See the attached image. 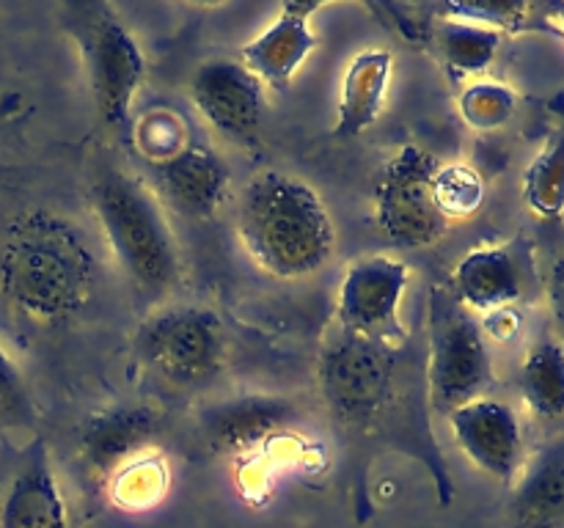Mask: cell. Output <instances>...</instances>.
Instances as JSON below:
<instances>
[{"label": "cell", "mask_w": 564, "mask_h": 528, "mask_svg": "<svg viewBox=\"0 0 564 528\" xmlns=\"http://www.w3.org/2000/svg\"><path fill=\"white\" fill-rule=\"evenodd\" d=\"M97 258L69 218L28 209L0 231V297L20 317L64 324L88 306Z\"/></svg>", "instance_id": "1"}, {"label": "cell", "mask_w": 564, "mask_h": 528, "mask_svg": "<svg viewBox=\"0 0 564 528\" xmlns=\"http://www.w3.org/2000/svg\"><path fill=\"white\" fill-rule=\"evenodd\" d=\"M237 234L248 256L275 278H306L334 258L336 229L308 182L264 170L237 198Z\"/></svg>", "instance_id": "2"}, {"label": "cell", "mask_w": 564, "mask_h": 528, "mask_svg": "<svg viewBox=\"0 0 564 528\" xmlns=\"http://www.w3.org/2000/svg\"><path fill=\"white\" fill-rule=\"evenodd\" d=\"M91 209L132 284L160 295L180 278V251L154 193L124 170L105 168L91 185Z\"/></svg>", "instance_id": "3"}, {"label": "cell", "mask_w": 564, "mask_h": 528, "mask_svg": "<svg viewBox=\"0 0 564 528\" xmlns=\"http://www.w3.org/2000/svg\"><path fill=\"white\" fill-rule=\"evenodd\" d=\"M143 366L174 388H202L226 363V333L213 311L171 306L149 317L135 336Z\"/></svg>", "instance_id": "4"}, {"label": "cell", "mask_w": 564, "mask_h": 528, "mask_svg": "<svg viewBox=\"0 0 564 528\" xmlns=\"http://www.w3.org/2000/svg\"><path fill=\"white\" fill-rule=\"evenodd\" d=\"M66 28L80 44L99 119L105 124H121L147 72L141 47L102 3L75 6L66 16Z\"/></svg>", "instance_id": "5"}, {"label": "cell", "mask_w": 564, "mask_h": 528, "mask_svg": "<svg viewBox=\"0 0 564 528\" xmlns=\"http://www.w3.org/2000/svg\"><path fill=\"white\" fill-rule=\"evenodd\" d=\"M438 165L427 148L408 143L380 170L375 185V223L391 245L427 248L444 237L449 223L433 198Z\"/></svg>", "instance_id": "6"}, {"label": "cell", "mask_w": 564, "mask_h": 528, "mask_svg": "<svg viewBox=\"0 0 564 528\" xmlns=\"http://www.w3.org/2000/svg\"><path fill=\"white\" fill-rule=\"evenodd\" d=\"M317 377L330 413L345 424H364L378 416L394 388L389 350L347 330H339L323 346Z\"/></svg>", "instance_id": "7"}, {"label": "cell", "mask_w": 564, "mask_h": 528, "mask_svg": "<svg viewBox=\"0 0 564 528\" xmlns=\"http://www.w3.org/2000/svg\"><path fill=\"white\" fill-rule=\"evenodd\" d=\"M411 267L394 256H364L350 264L339 284L336 317L341 330L380 346H397L405 341V324L400 319Z\"/></svg>", "instance_id": "8"}, {"label": "cell", "mask_w": 564, "mask_h": 528, "mask_svg": "<svg viewBox=\"0 0 564 528\" xmlns=\"http://www.w3.org/2000/svg\"><path fill=\"white\" fill-rule=\"evenodd\" d=\"M494 383V358L477 319L466 308L441 311L430 341V391L441 407L479 399Z\"/></svg>", "instance_id": "9"}, {"label": "cell", "mask_w": 564, "mask_h": 528, "mask_svg": "<svg viewBox=\"0 0 564 528\" xmlns=\"http://www.w3.org/2000/svg\"><path fill=\"white\" fill-rule=\"evenodd\" d=\"M191 99L207 124L235 143H251L262 127L264 82L237 61L218 58L198 66Z\"/></svg>", "instance_id": "10"}, {"label": "cell", "mask_w": 564, "mask_h": 528, "mask_svg": "<svg viewBox=\"0 0 564 528\" xmlns=\"http://www.w3.org/2000/svg\"><path fill=\"white\" fill-rule=\"evenodd\" d=\"M449 429L474 468L499 482H516L523 468V432L507 402L479 396L449 410Z\"/></svg>", "instance_id": "11"}, {"label": "cell", "mask_w": 564, "mask_h": 528, "mask_svg": "<svg viewBox=\"0 0 564 528\" xmlns=\"http://www.w3.org/2000/svg\"><path fill=\"white\" fill-rule=\"evenodd\" d=\"M152 193L187 220H209L229 196V168L204 143L187 141L171 157L154 160Z\"/></svg>", "instance_id": "12"}, {"label": "cell", "mask_w": 564, "mask_h": 528, "mask_svg": "<svg viewBox=\"0 0 564 528\" xmlns=\"http://www.w3.org/2000/svg\"><path fill=\"white\" fill-rule=\"evenodd\" d=\"M323 9L317 0H290L284 3L273 25L240 50V64L270 88H290L308 55L317 47L312 16Z\"/></svg>", "instance_id": "13"}, {"label": "cell", "mask_w": 564, "mask_h": 528, "mask_svg": "<svg viewBox=\"0 0 564 528\" xmlns=\"http://www.w3.org/2000/svg\"><path fill=\"white\" fill-rule=\"evenodd\" d=\"M452 286L460 306L485 317L499 308L516 306L527 289V278L521 258L510 245H485L474 248L457 262Z\"/></svg>", "instance_id": "14"}, {"label": "cell", "mask_w": 564, "mask_h": 528, "mask_svg": "<svg viewBox=\"0 0 564 528\" xmlns=\"http://www.w3.org/2000/svg\"><path fill=\"white\" fill-rule=\"evenodd\" d=\"M160 427L163 416L147 405H119L97 413L83 427V460L99 473L119 471L158 438Z\"/></svg>", "instance_id": "15"}, {"label": "cell", "mask_w": 564, "mask_h": 528, "mask_svg": "<svg viewBox=\"0 0 564 528\" xmlns=\"http://www.w3.org/2000/svg\"><path fill=\"white\" fill-rule=\"evenodd\" d=\"M0 528H69V512L42 446L28 454L0 501Z\"/></svg>", "instance_id": "16"}, {"label": "cell", "mask_w": 564, "mask_h": 528, "mask_svg": "<svg viewBox=\"0 0 564 528\" xmlns=\"http://www.w3.org/2000/svg\"><path fill=\"white\" fill-rule=\"evenodd\" d=\"M510 498L512 528H564V438L551 440L521 468Z\"/></svg>", "instance_id": "17"}, {"label": "cell", "mask_w": 564, "mask_h": 528, "mask_svg": "<svg viewBox=\"0 0 564 528\" xmlns=\"http://www.w3.org/2000/svg\"><path fill=\"white\" fill-rule=\"evenodd\" d=\"M295 410L290 402L275 396H242L224 402L204 416V435L209 443L226 454H242L257 449L262 440L273 438L292 421Z\"/></svg>", "instance_id": "18"}, {"label": "cell", "mask_w": 564, "mask_h": 528, "mask_svg": "<svg viewBox=\"0 0 564 528\" xmlns=\"http://www.w3.org/2000/svg\"><path fill=\"white\" fill-rule=\"evenodd\" d=\"M394 58L389 50H367L358 53L341 77L339 108H336V138H358L383 113L386 91Z\"/></svg>", "instance_id": "19"}, {"label": "cell", "mask_w": 564, "mask_h": 528, "mask_svg": "<svg viewBox=\"0 0 564 528\" xmlns=\"http://www.w3.org/2000/svg\"><path fill=\"white\" fill-rule=\"evenodd\" d=\"M518 388L532 416L543 421L564 416V346L560 341H538L527 352L518 374Z\"/></svg>", "instance_id": "20"}, {"label": "cell", "mask_w": 564, "mask_h": 528, "mask_svg": "<svg viewBox=\"0 0 564 528\" xmlns=\"http://www.w3.org/2000/svg\"><path fill=\"white\" fill-rule=\"evenodd\" d=\"M499 47L501 33L494 28L460 20H444L435 28V53L457 77L482 75L496 61Z\"/></svg>", "instance_id": "21"}, {"label": "cell", "mask_w": 564, "mask_h": 528, "mask_svg": "<svg viewBox=\"0 0 564 528\" xmlns=\"http://www.w3.org/2000/svg\"><path fill=\"white\" fill-rule=\"evenodd\" d=\"M527 207L543 220H560L564 215V132L549 138L534 154L523 174Z\"/></svg>", "instance_id": "22"}, {"label": "cell", "mask_w": 564, "mask_h": 528, "mask_svg": "<svg viewBox=\"0 0 564 528\" xmlns=\"http://www.w3.org/2000/svg\"><path fill=\"white\" fill-rule=\"evenodd\" d=\"M485 196H488V187H485L482 174L471 168V165L449 163L438 165V170H435L433 198L435 207L446 218V223L477 215L482 209Z\"/></svg>", "instance_id": "23"}, {"label": "cell", "mask_w": 564, "mask_h": 528, "mask_svg": "<svg viewBox=\"0 0 564 528\" xmlns=\"http://www.w3.org/2000/svg\"><path fill=\"white\" fill-rule=\"evenodd\" d=\"M460 116L471 130L494 132L501 130L516 116L518 97L510 86L494 80H477L457 99Z\"/></svg>", "instance_id": "24"}, {"label": "cell", "mask_w": 564, "mask_h": 528, "mask_svg": "<svg viewBox=\"0 0 564 528\" xmlns=\"http://www.w3.org/2000/svg\"><path fill=\"white\" fill-rule=\"evenodd\" d=\"M165 490V468L160 460H132L119 468V482H116L113 495L121 506L141 509L152 506Z\"/></svg>", "instance_id": "25"}, {"label": "cell", "mask_w": 564, "mask_h": 528, "mask_svg": "<svg viewBox=\"0 0 564 528\" xmlns=\"http://www.w3.org/2000/svg\"><path fill=\"white\" fill-rule=\"evenodd\" d=\"M28 413L25 385L11 358L0 350V421H17Z\"/></svg>", "instance_id": "26"}, {"label": "cell", "mask_w": 564, "mask_h": 528, "mask_svg": "<svg viewBox=\"0 0 564 528\" xmlns=\"http://www.w3.org/2000/svg\"><path fill=\"white\" fill-rule=\"evenodd\" d=\"M479 328H482L485 339H496V341H512L518 336V330H521V314L516 311V308H499V311H490L485 314L482 322H479Z\"/></svg>", "instance_id": "27"}, {"label": "cell", "mask_w": 564, "mask_h": 528, "mask_svg": "<svg viewBox=\"0 0 564 528\" xmlns=\"http://www.w3.org/2000/svg\"><path fill=\"white\" fill-rule=\"evenodd\" d=\"M549 306L551 314H554L556 324L564 330V253L560 258H554L549 270Z\"/></svg>", "instance_id": "28"}, {"label": "cell", "mask_w": 564, "mask_h": 528, "mask_svg": "<svg viewBox=\"0 0 564 528\" xmlns=\"http://www.w3.org/2000/svg\"><path fill=\"white\" fill-rule=\"evenodd\" d=\"M551 14H554V20L560 22V28H562V33H564V3L551 6Z\"/></svg>", "instance_id": "29"}]
</instances>
